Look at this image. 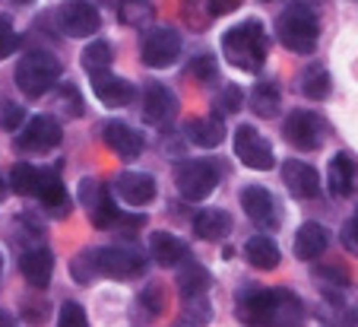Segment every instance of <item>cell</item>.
Returning <instances> with one entry per match:
<instances>
[{
    "label": "cell",
    "mask_w": 358,
    "mask_h": 327,
    "mask_svg": "<svg viewBox=\"0 0 358 327\" xmlns=\"http://www.w3.org/2000/svg\"><path fill=\"white\" fill-rule=\"evenodd\" d=\"M222 55L229 57L231 67L257 74L264 70L266 55H270V35H266L260 20H244L238 26H231L222 35Z\"/></svg>",
    "instance_id": "cell-1"
},
{
    "label": "cell",
    "mask_w": 358,
    "mask_h": 327,
    "mask_svg": "<svg viewBox=\"0 0 358 327\" xmlns=\"http://www.w3.org/2000/svg\"><path fill=\"white\" fill-rule=\"evenodd\" d=\"M61 80V61L51 51H29L16 64V86L26 99H41Z\"/></svg>",
    "instance_id": "cell-2"
},
{
    "label": "cell",
    "mask_w": 358,
    "mask_h": 327,
    "mask_svg": "<svg viewBox=\"0 0 358 327\" xmlns=\"http://www.w3.org/2000/svg\"><path fill=\"white\" fill-rule=\"evenodd\" d=\"M276 39L282 41L292 55H311L320 39L317 16L304 7V4H295V7L282 10V16H279V22H276Z\"/></svg>",
    "instance_id": "cell-3"
},
{
    "label": "cell",
    "mask_w": 358,
    "mask_h": 327,
    "mask_svg": "<svg viewBox=\"0 0 358 327\" xmlns=\"http://www.w3.org/2000/svg\"><path fill=\"white\" fill-rule=\"evenodd\" d=\"M175 184H178V194H181L184 200L196 204V200H206L213 191H216L219 169H216V162H210V159H187V162L178 165Z\"/></svg>",
    "instance_id": "cell-4"
},
{
    "label": "cell",
    "mask_w": 358,
    "mask_h": 327,
    "mask_svg": "<svg viewBox=\"0 0 358 327\" xmlns=\"http://www.w3.org/2000/svg\"><path fill=\"white\" fill-rule=\"evenodd\" d=\"M235 156L254 172H270L273 165H276L273 144L257 127H250V124H241V127L235 130Z\"/></svg>",
    "instance_id": "cell-5"
},
{
    "label": "cell",
    "mask_w": 358,
    "mask_h": 327,
    "mask_svg": "<svg viewBox=\"0 0 358 327\" xmlns=\"http://www.w3.org/2000/svg\"><path fill=\"white\" fill-rule=\"evenodd\" d=\"M282 134L295 150L301 153H314L324 146V137H327V124L320 121L314 111H292L282 124Z\"/></svg>",
    "instance_id": "cell-6"
},
{
    "label": "cell",
    "mask_w": 358,
    "mask_h": 327,
    "mask_svg": "<svg viewBox=\"0 0 358 327\" xmlns=\"http://www.w3.org/2000/svg\"><path fill=\"white\" fill-rule=\"evenodd\" d=\"M178 55H181V35H178L175 29H152V32L143 35L140 57L146 67L165 70L178 61Z\"/></svg>",
    "instance_id": "cell-7"
},
{
    "label": "cell",
    "mask_w": 358,
    "mask_h": 327,
    "mask_svg": "<svg viewBox=\"0 0 358 327\" xmlns=\"http://www.w3.org/2000/svg\"><path fill=\"white\" fill-rule=\"evenodd\" d=\"M95 270L108 279H134L146 270V258L134 248H99L95 251Z\"/></svg>",
    "instance_id": "cell-8"
},
{
    "label": "cell",
    "mask_w": 358,
    "mask_h": 327,
    "mask_svg": "<svg viewBox=\"0 0 358 327\" xmlns=\"http://www.w3.org/2000/svg\"><path fill=\"white\" fill-rule=\"evenodd\" d=\"M57 22L70 39H89L101 29V13L89 0H64L57 10Z\"/></svg>",
    "instance_id": "cell-9"
},
{
    "label": "cell",
    "mask_w": 358,
    "mask_h": 327,
    "mask_svg": "<svg viewBox=\"0 0 358 327\" xmlns=\"http://www.w3.org/2000/svg\"><path fill=\"white\" fill-rule=\"evenodd\" d=\"M64 140V130L57 124V118L51 115H35L32 121L22 127V134L16 137V150L20 153H48L55 150Z\"/></svg>",
    "instance_id": "cell-10"
},
{
    "label": "cell",
    "mask_w": 358,
    "mask_h": 327,
    "mask_svg": "<svg viewBox=\"0 0 358 327\" xmlns=\"http://www.w3.org/2000/svg\"><path fill=\"white\" fill-rule=\"evenodd\" d=\"M241 210L248 213L250 223H257L260 229H279L282 223V207L266 188L260 184H248L241 191Z\"/></svg>",
    "instance_id": "cell-11"
},
{
    "label": "cell",
    "mask_w": 358,
    "mask_h": 327,
    "mask_svg": "<svg viewBox=\"0 0 358 327\" xmlns=\"http://www.w3.org/2000/svg\"><path fill=\"white\" fill-rule=\"evenodd\" d=\"M273 302H276V289H264V286H244L235 295V308L238 318L250 327H264V321L270 318Z\"/></svg>",
    "instance_id": "cell-12"
},
{
    "label": "cell",
    "mask_w": 358,
    "mask_h": 327,
    "mask_svg": "<svg viewBox=\"0 0 358 327\" xmlns=\"http://www.w3.org/2000/svg\"><path fill=\"white\" fill-rule=\"evenodd\" d=\"M80 200L89 207V219H92L95 229H111V225L117 223V216H121V210L115 207L111 194L105 191L99 181H92V178H86V181H83Z\"/></svg>",
    "instance_id": "cell-13"
},
{
    "label": "cell",
    "mask_w": 358,
    "mask_h": 327,
    "mask_svg": "<svg viewBox=\"0 0 358 327\" xmlns=\"http://www.w3.org/2000/svg\"><path fill=\"white\" fill-rule=\"evenodd\" d=\"M178 111V96L162 83H149L146 92H143V121L146 124H169Z\"/></svg>",
    "instance_id": "cell-14"
},
{
    "label": "cell",
    "mask_w": 358,
    "mask_h": 327,
    "mask_svg": "<svg viewBox=\"0 0 358 327\" xmlns=\"http://www.w3.org/2000/svg\"><path fill=\"white\" fill-rule=\"evenodd\" d=\"M115 194L127 207H146L156 200V178L146 172H121L115 178Z\"/></svg>",
    "instance_id": "cell-15"
},
{
    "label": "cell",
    "mask_w": 358,
    "mask_h": 327,
    "mask_svg": "<svg viewBox=\"0 0 358 327\" xmlns=\"http://www.w3.org/2000/svg\"><path fill=\"white\" fill-rule=\"evenodd\" d=\"M282 181H285L292 197H298V200H311L320 194L317 169H311V165L301 162V159H289V162L282 165Z\"/></svg>",
    "instance_id": "cell-16"
},
{
    "label": "cell",
    "mask_w": 358,
    "mask_h": 327,
    "mask_svg": "<svg viewBox=\"0 0 358 327\" xmlns=\"http://www.w3.org/2000/svg\"><path fill=\"white\" fill-rule=\"evenodd\" d=\"M20 273L26 277V283L32 289H45L51 283V277H55V254H51V248L35 245L29 251H22Z\"/></svg>",
    "instance_id": "cell-17"
},
{
    "label": "cell",
    "mask_w": 358,
    "mask_h": 327,
    "mask_svg": "<svg viewBox=\"0 0 358 327\" xmlns=\"http://www.w3.org/2000/svg\"><path fill=\"white\" fill-rule=\"evenodd\" d=\"M101 140H105V146L121 159H136L143 153V134H136V130L124 121L101 124Z\"/></svg>",
    "instance_id": "cell-18"
},
{
    "label": "cell",
    "mask_w": 358,
    "mask_h": 327,
    "mask_svg": "<svg viewBox=\"0 0 358 327\" xmlns=\"http://www.w3.org/2000/svg\"><path fill=\"white\" fill-rule=\"evenodd\" d=\"M92 92L101 105H108V109H124V105L134 99V83L117 76V74H111V70H105V74L92 76Z\"/></svg>",
    "instance_id": "cell-19"
},
{
    "label": "cell",
    "mask_w": 358,
    "mask_h": 327,
    "mask_svg": "<svg viewBox=\"0 0 358 327\" xmlns=\"http://www.w3.org/2000/svg\"><path fill=\"white\" fill-rule=\"evenodd\" d=\"M35 197L41 200V207H45L51 216H67V213H70L67 188H64L61 175H57V172H51V169H41L38 191H35Z\"/></svg>",
    "instance_id": "cell-20"
},
{
    "label": "cell",
    "mask_w": 358,
    "mask_h": 327,
    "mask_svg": "<svg viewBox=\"0 0 358 327\" xmlns=\"http://www.w3.org/2000/svg\"><path fill=\"white\" fill-rule=\"evenodd\" d=\"M149 254H152V260L159 267H181L190 260L187 245L171 232H152L149 235Z\"/></svg>",
    "instance_id": "cell-21"
},
{
    "label": "cell",
    "mask_w": 358,
    "mask_h": 327,
    "mask_svg": "<svg viewBox=\"0 0 358 327\" xmlns=\"http://www.w3.org/2000/svg\"><path fill=\"white\" fill-rule=\"evenodd\" d=\"M327 245H330V232L320 223L298 225V235H295V258L298 260H317L320 254L327 251Z\"/></svg>",
    "instance_id": "cell-22"
},
{
    "label": "cell",
    "mask_w": 358,
    "mask_h": 327,
    "mask_svg": "<svg viewBox=\"0 0 358 327\" xmlns=\"http://www.w3.org/2000/svg\"><path fill=\"white\" fill-rule=\"evenodd\" d=\"M184 134H187V140L194 146H203V150H216L219 144L225 140V124L222 118H190L187 124H184Z\"/></svg>",
    "instance_id": "cell-23"
},
{
    "label": "cell",
    "mask_w": 358,
    "mask_h": 327,
    "mask_svg": "<svg viewBox=\"0 0 358 327\" xmlns=\"http://www.w3.org/2000/svg\"><path fill=\"white\" fill-rule=\"evenodd\" d=\"M231 232V216L222 207H210V210H200L194 216V235L203 242H222Z\"/></svg>",
    "instance_id": "cell-24"
},
{
    "label": "cell",
    "mask_w": 358,
    "mask_h": 327,
    "mask_svg": "<svg viewBox=\"0 0 358 327\" xmlns=\"http://www.w3.org/2000/svg\"><path fill=\"white\" fill-rule=\"evenodd\" d=\"M327 188L333 197H349L355 188V162L349 153H336L327 165Z\"/></svg>",
    "instance_id": "cell-25"
},
{
    "label": "cell",
    "mask_w": 358,
    "mask_h": 327,
    "mask_svg": "<svg viewBox=\"0 0 358 327\" xmlns=\"http://www.w3.org/2000/svg\"><path fill=\"white\" fill-rule=\"evenodd\" d=\"M301 321H304L301 299L292 295L289 289H276V302H273V312L264 321V327H301Z\"/></svg>",
    "instance_id": "cell-26"
},
{
    "label": "cell",
    "mask_w": 358,
    "mask_h": 327,
    "mask_svg": "<svg viewBox=\"0 0 358 327\" xmlns=\"http://www.w3.org/2000/svg\"><path fill=\"white\" fill-rule=\"evenodd\" d=\"M244 258H248L250 267H257V270H276L282 254H279V245L270 235H254L244 245Z\"/></svg>",
    "instance_id": "cell-27"
},
{
    "label": "cell",
    "mask_w": 358,
    "mask_h": 327,
    "mask_svg": "<svg viewBox=\"0 0 358 327\" xmlns=\"http://www.w3.org/2000/svg\"><path fill=\"white\" fill-rule=\"evenodd\" d=\"M345 295H324L327 305L320 308V324L324 327H358V305H349Z\"/></svg>",
    "instance_id": "cell-28"
},
{
    "label": "cell",
    "mask_w": 358,
    "mask_h": 327,
    "mask_svg": "<svg viewBox=\"0 0 358 327\" xmlns=\"http://www.w3.org/2000/svg\"><path fill=\"white\" fill-rule=\"evenodd\" d=\"M210 286H213V277H210V270H206L203 264H194V260L181 264V273H178V293H181L184 299L206 295V289Z\"/></svg>",
    "instance_id": "cell-29"
},
{
    "label": "cell",
    "mask_w": 358,
    "mask_h": 327,
    "mask_svg": "<svg viewBox=\"0 0 358 327\" xmlns=\"http://www.w3.org/2000/svg\"><path fill=\"white\" fill-rule=\"evenodd\" d=\"M333 89V80H330V70L324 67V64H311V67H304L301 74V92L308 99H314V102H324L327 96H330Z\"/></svg>",
    "instance_id": "cell-30"
},
{
    "label": "cell",
    "mask_w": 358,
    "mask_h": 327,
    "mask_svg": "<svg viewBox=\"0 0 358 327\" xmlns=\"http://www.w3.org/2000/svg\"><path fill=\"white\" fill-rule=\"evenodd\" d=\"M111 61H115V48H111L105 39H95L86 45V51H83V67H86L89 76L95 74H105V70L111 67Z\"/></svg>",
    "instance_id": "cell-31"
},
{
    "label": "cell",
    "mask_w": 358,
    "mask_h": 327,
    "mask_svg": "<svg viewBox=\"0 0 358 327\" xmlns=\"http://www.w3.org/2000/svg\"><path fill=\"white\" fill-rule=\"evenodd\" d=\"M152 16H156V10H152L149 0H121L117 4V20L130 29H146L152 22Z\"/></svg>",
    "instance_id": "cell-32"
},
{
    "label": "cell",
    "mask_w": 358,
    "mask_h": 327,
    "mask_svg": "<svg viewBox=\"0 0 358 327\" xmlns=\"http://www.w3.org/2000/svg\"><path fill=\"white\" fill-rule=\"evenodd\" d=\"M38 178H41V169H35L32 162H16L13 172H10V191L20 194V197H35Z\"/></svg>",
    "instance_id": "cell-33"
},
{
    "label": "cell",
    "mask_w": 358,
    "mask_h": 327,
    "mask_svg": "<svg viewBox=\"0 0 358 327\" xmlns=\"http://www.w3.org/2000/svg\"><path fill=\"white\" fill-rule=\"evenodd\" d=\"M250 109L260 118H273L279 111V89L276 83H257L250 92Z\"/></svg>",
    "instance_id": "cell-34"
},
{
    "label": "cell",
    "mask_w": 358,
    "mask_h": 327,
    "mask_svg": "<svg viewBox=\"0 0 358 327\" xmlns=\"http://www.w3.org/2000/svg\"><path fill=\"white\" fill-rule=\"evenodd\" d=\"M241 105H244V92L235 86V83L222 86V92H219V96L213 99V109H216V118L235 115V111H241Z\"/></svg>",
    "instance_id": "cell-35"
},
{
    "label": "cell",
    "mask_w": 358,
    "mask_h": 327,
    "mask_svg": "<svg viewBox=\"0 0 358 327\" xmlns=\"http://www.w3.org/2000/svg\"><path fill=\"white\" fill-rule=\"evenodd\" d=\"M187 76H190V80H196V83H203V86L216 83V80H219V64H216V57H213V55L194 57V61H190V67H187Z\"/></svg>",
    "instance_id": "cell-36"
},
{
    "label": "cell",
    "mask_w": 358,
    "mask_h": 327,
    "mask_svg": "<svg viewBox=\"0 0 358 327\" xmlns=\"http://www.w3.org/2000/svg\"><path fill=\"white\" fill-rule=\"evenodd\" d=\"M70 277L76 279V283H92L95 277H99V270H95V251H83L76 254L73 260H70Z\"/></svg>",
    "instance_id": "cell-37"
},
{
    "label": "cell",
    "mask_w": 358,
    "mask_h": 327,
    "mask_svg": "<svg viewBox=\"0 0 358 327\" xmlns=\"http://www.w3.org/2000/svg\"><path fill=\"white\" fill-rule=\"evenodd\" d=\"M55 102L67 118H80L83 115V99H80V92H76V86H70V83H61V86H57Z\"/></svg>",
    "instance_id": "cell-38"
},
{
    "label": "cell",
    "mask_w": 358,
    "mask_h": 327,
    "mask_svg": "<svg viewBox=\"0 0 358 327\" xmlns=\"http://www.w3.org/2000/svg\"><path fill=\"white\" fill-rule=\"evenodd\" d=\"M16 48H20V35H16L10 16L0 13V61H3V57H10Z\"/></svg>",
    "instance_id": "cell-39"
},
{
    "label": "cell",
    "mask_w": 358,
    "mask_h": 327,
    "mask_svg": "<svg viewBox=\"0 0 358 327\" xmlns=\"http://www.w3.org/2000/svg\"><path fill=\"white\" fill-rule=\"evenodd\" d=\"M57 327H89V318H86V312H83V305L64 302L61 314H57Z\"/></svg>",
    "instance_id": "cell-40"
},
{
    "label": "cell",
    "mask_w": 358,
    "mask_h": 327,
    "mask_svg": "<svg viewBox=\"0 0 358 327\" xmlns=\"http://www.w3.org/2000/svg\"><path fill=\"white\" fill-rule=\"evenodd\" d=\"M140 305L146 308V318H159L162 314V308H165V295H162V286H146L143 289V295H140Z\"/></svg>",
    "instance_id": "cell-41"
},
{
    "label": "cell",
    "mask_w": 358,
    "mask_h": 327,
    "mask_svg": "<svg viewBox=\"0 0 358 327\" xmlns=\"http://www.w3.org/2000/svg\"><path fill=\"white\" fill-rule=\"evenodd\" d=\"M22 118H26V111H22L16 102H7L3 109H0V127L3 130H20Z\"/></svg>",
    "instance_id": "cell-42"
},
{
    "label": "cell",
    "mask_w": 358,
    "mask_h": 327,
    "mask_svg": "<svg viewBox=\"0 0 358 327\" xmlns=\"http://www.w3.org/2000/svg\"><path fill=\"white\" fill-rule=\"evenodd\" d=\"M184 308H187V318H194L196 324H206V321H210V302H206V295L184 299Z\"/></svg>",
    "instance_id": "cell-43"
},
{
    "label": "cell",
    "mask_w": 358,
    "mask_h": 327,
    "mask_svg": "<svg viewBox=\"0 0 358 327\" xmlns=\"http://www.w3.org/2000/svg\"><path fill=\"white\" fill-rule=\"evenodd\" d=\"M22 318H26L29 324H45L48 305L45 302H22Z\"/></svg>",
    "instance_id": "cell-44"
},
{
    "label": "cell",
    "mask_w": 358,
    "mask_h": 327,
    "mask_svg": "<svg viewBox=\"0 0 358 327\" xmlns=\"http://www.w3.org/2000/svg\"><path fill=\"white\" fill-rule=\"evenodd\" d=\"M241 7V0H210V16H229Z\"/></svg>",
    "instance_id": "cell-45"
},
{
    "label": "cell",
    "mask_w": 358,
    "mask_h": 327,
    "mask_svg": "<svg viewBox=\"0 0 358 327\" xmlns=\"http://www.w3.org/2000/svg\"><path fill=\"white\" fill-rule=\"evenodd\" d=\"M343 239H345V245H355V248H358V210H355V216H352L349 223H345Z\"/></svg>",
    "instance_id": "cell-46"
},
{
    "label": "cell",
    "mask_w": 358,
    "mask_h": 327,
    "mask_svg": "<svg viewBox=\"0 0 358 327\" xmlns=\"http://www.w3.org/2000/svg\"><path fill=\"white\" fill-rule=\"evenodd\" d=\"M0 327H20L16 324V318L10 312H3V308H0Z\"/></svg>",
    "instance_id": "cell-47"
},
{
    "label": "cell",
    "mask_w": 358,
    "mask_h": 327,
    "mask_svg": "<svg viewBox=\"0 0 358 327\" xmlns=\"http://www.w3.org/2000/svg\"><path fill=\"white\" fill-rule=\"evenodd\" d=\"M7 191H10V188H7V181H3V178H0V200L7 197Z\"/></svg>",
    "instance_id": "cell-48"
},
{
    "label": "cell",
    "mask_w": 358,
    "mask_h": 327,
    "mask_svg": "<svg viewBox=\"0 0 358 327\" xmlns=\"http://www.w3.org/2000/svg\"><path fill=\"white\" fill-rule=\"evenodd\" d=\"M16 4H32V0H16Z\"/></svg>",
    "instance_id": "cell-49"
},
{
    "label": "cell",
    "mask_w": 358,
    "mask_h": 327,
    "mask_svg": "<svg viewBox=\"0 0 358 327\" xmlns=\"http://www.w3.org/2000/svg\"><path fill=\"white\" fill-rule=\"evenodd\" d=\"M0 270H3V254H0Z\"/></svg>",
    "instance_id": "cell-50"
},
{
    "label": "cell",
    "mask_w": 358,
    "mask_h": 327,
    "mask_svg": "<svg viewBox=\"0 0 358 327\" xmlns=\"http://www.w3.org/2000/svg\"><path fill=\"white\" fill-rule=\"evenodd\" d=\"M175 327H187V324H175Z\"/></svg>",
    "instance_id": "cell-51"
}]
</instances>
